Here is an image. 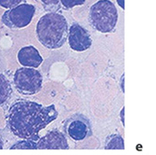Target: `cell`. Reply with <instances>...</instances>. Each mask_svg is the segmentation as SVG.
<instances>
[{"label":"cell","mask_w":156,"mask_h":155,"mask_svg":"<svg viewBox=\"0 0 156 155\" xmlns=\"http://www.w3.org/2000/svg\"><path fill=\"white\" fill-rule=\"evenodd\" d=\"M58 117L54 105L45 107L36 102L20 100L12 104L7 115V124L16 137L37 141L38 133Z\"/></svg>","instance_id":"1"},{"label":"cell","mask_w":156,"mask_h":155,"mask_svg":"<svg viewBox=\"0 0 156 155\" xmlns=\"http://www.w3.org/2000/svg\"><path fill=\"white\" fill-rule=\"evenodd\" d=\"M68 29V23L63 15L50 12L42 16L37 23L36 36L43 46L55 50L66 42Z\"/></svg>","instance_id":"2"},{"label":"cell","mask_w":156,"mask_h":155,"mask_svg":"<svg viewBox=\"0 0 156 155\" xmlns=\"http://www.w3.org/2000/svg\"><path fill=\"white\" fill-rule=\"evenodd\" d=\"M88 20L94 29L101 33L113 31L118 21V12L110 0H100L89 9Z\"/></svg>","instance_id":"3"},{"label":"cell","mask_w":156,"mask_h":155,"mask_svg":"<svg viewBox=\"0 0 156 155\" xmlns=\"http://www.w3.org/2000/svg\"><path fill=\"white\" fill-rule=\"evenodd\" d=\"M13 83L20 93L32 95L41 91L43 78L34 67H21L14 73Z\"/></svg>","instance_id":"4"},{"label":"cell","mask_w":156,"mask_h":155,"mask_svg":"<svg viewBox=\"0 0 156 155\" xmlns=\"http://www.w3.org/2000/svg\"><path fill=\"white\" fill-rule=\"evenodd\" d=\"M34 12V6L31 4H19L3 14L2 23L10 29L23 28L32 22Z\"/></svg>","instance_id":"5"},{"label":"cell","mask_w":156,"mask_h":155,"mask_svg":"<svg viewBox=\"0 0 156 155\" xmlns=\"http://www.w3.org/2000/svg\"><path fill=\"white\" fill-rule=\"evenodd\" d=\"M63 130L73 141H83L92 135L91 123L82 114H74L69 117L64 122Z\"/></svg>","instance_id":"6"},{"label":"cell","mask_w":156,"mask_h":155,"mask_svg":"<svg viewBox=\"0 0 156 155\" xmlns=\"http://www.w3.org/2000/svg\"><path fill=\"white\" fill-rule=\"evenodd\" d=\"M69 45L73 51H85L92 45L91 36L87 29L78 24H73L68 30Z\"/></svg>","instance_id":"7"},{"label":"cell","mask_w":156,"mask_h":155,"mask_svg":"<svg viewBox=\"0 0 156 155\" xmlns=\"http://www.w3.org/2000/svg\"><path fill=\"white\" fill-rule=\"evenodd\" d=\"M38 149H69L68 140L65 134L58 130L48 133L36 142Z\"/></svg>","instance_id":"8"},{"label":"cell","mask_w":156,"mask_h":155,"mask_svg":"<svg viewBox=\"0 0 156 155\" xmlns=\"http://www.w3.org/2000/svg\"><path fill=\"white\" fill-rule=\"evenodd\" d=\"M18 60L22 66L36 68L43 62V58L38 50L33 46H26L18 52Z\"/></svg>","instance_id":"9"},{"label":"cell","mask_w":156,"mask_h":155,"mask_svg":"<svg viewBox=\"0 0 156 155\" xmlns=\"http://www.w3.org/2000/svg\"><path fill=\"white\" fill-rule=\"evenodd\" d=\"M12 93V87L7 77L0 74V107L4 105Z\"/></svg>","instance_id":"10"},{"label":"cell","mask_w":156,"mask_h":155,"mask_svg":"<svg viewBox=\"0 0 156 155\" xmlns=\"http://www.w3.org/2000/svg\"><path fill=\"white\" fill-rule=\"evenodd\" d=\"M104 148L105 149H124V139L120 134H112L107 138Z\"/></svg>","instance_id":"11"},{"label":"cell","mask_w":156,"mask_h":155,"mask_svg":"<svg viewBox=\"0 0 156 155\" xmlns=\"http://www.w3.org/2000/svg\"><path fill=\"white\" fill-rule=\"evenodd\" d=\"M24 141H19L18 143L14 144L13 146H11V149H36V142L34 140H31V139H23Z\"/></svg>","instance_id":"12"},{"label":"cell","mask_w":156,"mask_h":155,"mask_svg":"<svg viewBox=\"0 0 156 155\" xmlns=\"http://www.w3.org/2000/svg\"><path fill=\"white\" fill-rule=\"evenodd\" d=\"M86 0H61V3L66 9H72L75 6L83 5Z\"/></svg>","instance_id":"13"},{"label":"cell","mask_w":156,"mask_h":155,"mask_svg":"<svg viewBox=\"0 0 156 155\" xmlns=\"http://www.w3.org/2000/svg\"><path fill=\"white\" fill-rule=\"evenodd\" d=\"M23 0H0V6L4 9H11L21 4Z\"/></svg>","instance_id":"14"},{"label":"cell","mask_w":156,"mask_h":155,"mask_svg":"<svg viewBox=\"0 0 156 155\" xmlns=\"http://www.w3.org/2000/svg\"><path fill=\"white\" fill-rule=\"evenodd\" d=\"M41 1L45 4V5H48V6H50V5H56L60 2V0H41Z\"/></svg>","instance_id":"15"},{"label":"cell","mask_w":156,"mask_h":155,"mask_svg":"<svg viewBox=\"0 0 156 155\" xmlns=\"http://www.w3.org/2000/svg\"><path fill=\"white\" fill-rule=\"evenodd\" d=\"M120 116H121V122H122L123 125H125V107L122 108L121 112H120Z\"/></svg>","instance_id":"16"},{"label":"cell","mask_w":156,"mask_h":155,"mask_svg":"<svg viewBox=\"0 0 156 155\" xmlns=\"http://www.w3.org/2000/svg\"><path fill=\"white\" fill-rule=\"evenodd\" d=\"M117 3L120 5V7L124 9H125V0H117Z\"/></svg>","instance_id":"17"},{"label":"cell","mask_w":156,"mask_h":155,"mask_svg":"<svg viewBox=\"0 0 156 155\" xmlns=\"http://www.w3.org/2000/svg\"><path fill=\"white\" fill-rule=\"evenodd\" d=\"M124 78H125V76L123 75L122 76V91L123 92H125V88H124Z\"/></svg>","instance_id":"18"},{"label":"cell","mask_w":156,"mask_h":155,"mask_svg":"<svg viewBox=\"0 0 156 155\" xmlns=\"http://www.w3.org/2000/svg\"><path fill=\"white\" fill-rule=\"evenodd\" d=\"M3 146H4V143H3L2 139L0 138V149H3Z\"/></svg>","instance_id":"19"}]
</instances>
